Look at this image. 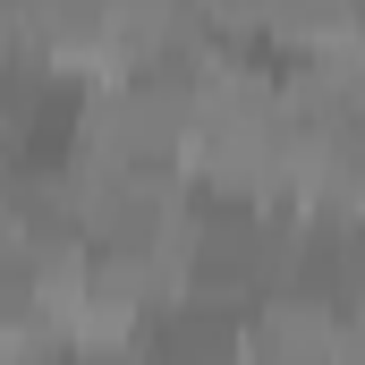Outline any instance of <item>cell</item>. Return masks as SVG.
I'll use <instances>...</instances> for the list:
<instances>
[{
	"label": "cell",
	"mask_w": 365,
	"mask_h": 365,
	"mask_svg": "<svg viewBox=\"0 0 365 365\" xmlns=\"http://www.w3.org/2000/svg\"><path fill=\"white\" fill-rule=\"evenodd\" d=\"M289 238H297V212H264L247 195H195L187 187L179 230L162 238V272L195 306L255 314L272 289H289Z\"/></svg>",
	"instance_id": "1"
},
{
	"label": "cell",
	"mask_w": 365,
	"mask_h": 365,
	"mask_svg": "<svg viewBox=\"0 0 365 365\" xmlns=\"http://www.w3.org/2000/svg\"><path fill=\"white\" fill-rule=\"evenodd\" d=\"M187 128H195V77H179L170 60L86 77V110H77V153L86 162L179 170L187 162Z\"/></svg>",
	"instance_id": "2"
},
{
	"label": "cell",
	"mask_w": 365,
	"mask_h": 365,
	"mask_svg": "<svg viewBox=\"0 0 365 365\" xmlns=\"http://www.w3.org/2000/svg\"><path fill=\"white\" fill-rule=\"evenodd\" d=\"M170 297H179V289L162 272V247H86L68 340H145V323H153Z\"/></svg>",
	"instance_id": "3"
},
{
	"label": "cell",
	"mask_w": 365,
	"mask_h": 365,
	"mask_svg": "<svg viewBox=\"0 0 365 365\" xmlns=\"http://www.w3.org/2000/svg\"><path fill=\"white\" fill-rule=\"evenodd\" d=\"M187 212V170L86 162V247H162Z\"/></svg>",
	"instance_id": "4"
},
{
	"label": "cell",
	"mask_w": 365,
	"mask_h": 365,
	"mask_svg": "<svg viewBox=\"0 0 365 365\" xmlns=\"http://www.w3.org/2000/svg\"><path fill=\"white\" fill-rule=\"evenodd\" d=\"M289 289L323 297L340 323L365 314V212H323V204H306V212H297V238H289Z\"/></svg>",
	"instance_id": "5"
},
{
	"label": "cell",
	"mask_w": 365,
	"mask_h": 365,
	"mask_svg": "<svg viewBox=\"0 0 365 365\" xmlns=\"http://www.w3.org/2000/svg\"><path fill=\"white\" fill-rule=\"evenodd\" d=\"M17 43L60 77H110V0H17Z\"/></svg>",
	"instance_id": "6"
},
{
	"label": "cell",
	"mask_w": 365,
	"mask_h": 365,
	"mask_svg": "<svg viewBox=\"0 0 365 365\" xmlns=\"http://www.w3.org/2000/svg\"><path fill=\"white\" fill-rule=\"evenodd\" d=\"M280 119H297V128H349L365 119V60L349 43H331V51H297V60H280Z\"/></svg>",
	"instance_id": "7"
},
{
	"label": "cell",
	"mask_w": 365,
	"mask_h": 365,
	"mask_svg": "<svg viewBox=\"0 0 365 365\" xmlns=\"http://www.w3.org/2000/svg\"><path fill=\"white\" fill-rule=\"evenodd\" d=\"M145 365H247V314H221V306H195V297H170L145 340H136Z\"/></svg>",
	"instance_id": "8"
},
{
	"label": "cell",
	"mask_w": 365,
	"mask_h": 365,
	"mask_svg": "<svg viewBox=\"0 0 365 365\" xmlns=\"http://www.w3.org/2000/svg\"><path fill=\"white\" fill-rule=\"evenodd\" d=\"M331 331L340 314L306 289H272L247 314V365H331Z\"/></svg>",
	"instance_id": "9"
},
{
	"label": "cell",
	"mask_w": 365,
	"mask_h": 365,
	"mask_svg": "<svg viewBox=\"0 0 365 365\" xmlns=\"http://www.w3.org/2000/svg\"><path fill=\"white\" fill-rule=\"evenodd\" d=\"M255 43H264L272 60L331 51V43H349V0H264V17H255Z\"/></svg>",
	"instance_id": "10"
},
{
	"label": "cell",
	"mask_w": 365,
	"mask_h": 365,
	"mask_svg": "<svg viewBox=\"0 0 365 365\" xmlns=\"http://www.w3.org/2000/svg\"><path fill=\"white\" fill-rule=\"evenodd\" d=\"M187 0H110V68H145L170 51Z\"/></svg>",
	"instance_id": "11"
},
{
	"label": "cell",
	"mask_w": 365,
	"mask_h": 365,
	"mask_svg": "<svg viewBox=\"0 0 365 365\" xmlns=\"http://www.w3.org/2000/svg\"><path fill=\"white\" fill-rule=\"evenodd\" d=\"M68 365H145V357H136V340H77Z\"/></svg>",
	"instance_id": "12"
},
{
	"label": "cell",
	"mask_w": 365,
	"mask_h": 365,
	"mask_svg": "<svg viewBox=\"0 0 365 365\" xmlns=\"http://www.w3.org/2000/svg\"><path fill=\"white\" fill-rule=\"evenodd\" d=\"M331 365H365V314H349V323L331 331Z\"/></svg>",
	"instance_id": "13"
},
{
	"label": "cell",
	"mask_w": 365,
	"mask_h": 365,
	"mask_svg": "<svg viewBox=\"0 0 365 365\" xmlns=\"http://www.w3.org/2000/svg\"><path fill=\"white\" fill-rule=\"evenodd\" d=\"M26 68V43H17V26H0V102H9V77Z\"/></svg>",
	"instance_id": "14"
},
{
	"label": "cell",
	"mask_w": 365,
	"mask_h": 365,
	"mask_svg": "<svg viewBox=\"0 0 365 365\" xmlns=\"http://www.w3.org/2000/svg\"><path fill=\"white\" fill-rule=\"evenodd\" d=\"M0 365H9V340H0Z\"/></svg>",
	"instance_id": "15"
}]
</instances>
